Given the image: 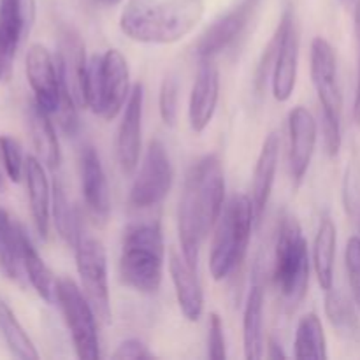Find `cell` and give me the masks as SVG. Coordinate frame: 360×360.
I'll list each match as a JSON object with an SVG mask.
<instances>
[{
  "mask_svg": "<svg viewBox=\"0 0 360 360\" xmlns=\"http://www.w3.org/2000/svg\"><path fill=\"white\" fill-rule=\"evenodd\" d=\"M165 243L158 221H134L123 231L120 278L132 290L153 295L164 280Z\"/></svg>",
  "mask_w": 360,
  "mask_h": 360,
  "instance_id": "obj_3",
  "label": "cell"
},
{
  "mask_svg": "<svg viewBox=\"0 0 360 360\" xmlns=\"http://www.w3.org/2000/svg\"><path fill=\"white\" fill-rule=\"evenodd\" d=\"M343 204L350 217L360 211V162L357 158L348 162L343 178Z\"/></svg>",
  "mask_w": 360,
  "mask_h": 360,
  "instance_id": "obj_35",
  "label": "cell"
},
{
  "mask_svg": "<svg viewBox=\"0 0 360 360\" xmlns=\"http://www.w3.org/2000/svg\"><path fill=\"white\" fill-rule=\"evenodd\" d=\"M0 336L4 338L13 357L21 360L39 359V352L34 341L30 340L23 326L18 322L14 311L4 299H0Z\"/></svg>",
  "mask_w": 360,
  "mask_h": 360,
  "instance_id": "obj_31",
  "label": "cell"
},
{
  "mask_svg": "<svg viewBox=\"0 0 360 360\" xmlns=\"http://www.w3.org/2000/svg\"><path fill=\"white\" fill-rule=\"evenodd\" d=\"M220 101V70L214 58H199L188 101V122L195 134H202L213 122Z\"/></svg>",
  "mask_w": 360,
  "mask_h": 360,
  "instance_id": "obj_17",
  "label": "cell"
},
{
  "mask_svg": "<svg viewBox=\"0 0 360 360\" xmlns=\"http://www.w3.org/2000/svg\"><path fill=\"white\" fill-rule=\"evenodd\" d=\"M225 207V171L220 157L206 155L190 167L178 207L181 253L192 267L207 234L217 227Z\"/></svg>",
  "mask_w": 360,
  "mask_h": 360,
  "instance_id": "obj_1",
  "label": "cell"
},
{
  "mask_svg": "<svg viewBox=\"0 0 360 360\" xmlns=\"http://www.w3.org/2000/svg\"><path fill=\"white\" fill-rule=\"evenodd\" d=\"M260 0H241L231 11L218 16L200 37L197 44L199 58H217L220 53L231 48L248 27Z\"/></svg>",
  "mask_w": 360,
  "mask_h": 360,
  "instance_id": "obj_15",
  "label": "cell"
},
{
  "mask_svg": "<svg viewBox=\"0 0 360 360\" xmlns=\"http://www.w3.org/2000/svg\"><path fill=\"white\" fill-rule=\"evenodd\" d=\"M21 260H23V269L27 274L28 283L34 287L39 297L46 302L55 301L56 294V280L53 276L51 269L46 266L44 259L39 255L37 248L32 243L30 236L25 229H21Z\"/></svg>",
  "mask_w": 360,
  "mask_h": 360,
  "instance_id": "obj_27",
  "label": "cell"
},
{
  "mask_svg": "<svg viewBox=\"0 0 360 360\" xmlns=\"http://www.w3.org/2000/svg\"><path fill=\"white\" fill-rule=\"evenodd\" d=\"M21 229L23 225L0 207V269L18 285L27 281L21 260Z\"/></svg>",
  "mask_w": 360,
  "mask_h": 360,
  "instance_id": "obj_25",
  "label": "cell"
},
{
  "mask_svg": "<svg viewBox=\"0 0 360 360\" xmlns=\"http://www.w3.org/2000/svg\"><path fill=\"white\" fill-rule=\"evenodd\" d=\"M55 301L58 302L65 326L70 333L74 350L81 360L101 359V340H98L97 313L84 295L83 288L77 287L70 278L56 280Z\"/></svg>",
  "mask_w": 360,
  "mask_h": 360,
  "instance_id": "obj_8",
  "label": "cell"
},
{
  "mask_svg": "<svg viewBox=\"0 0 360 360\" xmlns=\"http://www.w3.org/2000/svg\"><path fill=\"white\" fill-rule=\"evenodd\" d=\"M169 273L183 316L192 323L199 322L204 313V292L197 276V267L190 266L183 253L171 252Z\"/></svg>",
  "mask_w": 360,
  "mask_h": 360,
  "instance_id": "obj_23",
  "label": "cell"
},
{
  "mask_svg": "<svg viewBox=\"0 0 360 360\" xmlns=\"http://www.w3.org/2000/svg\"><path fill=\"white\" fill-rule=\"evenodd\" d=\"M25 72H27L28 84L34 91V101L53 116V112L58 108L63 86V76L56 56L53 58L46 46L32 44L25 58Z\"/></svg>",
  "mask_w": 360,
  "mask_h": 360,
  "instance_id": "obj_12",
  "label": "cell"
},
{
  "mask_svg": "<svg viewBox=\"0 0 360 360\" xmlns=\"http://www.w3.org/2000/svg\"><path fill=\"white\" fill-rule=\"evenodd\" d=\"M88 60L90 58H86L84 42L77 30L63 28L60 34L56 62H58L63 79H65L69 90L72 91L79 108H84V81H86Z\"/></svg>",
  "mask_w": 360,
  "mask_h": 360,
  "instance_id": "obj_21",
  "label": "cell"
},
{
  "mask_svg": "<svg viewBox=\"0 0 360 360\" xmlns=\"http://www.w3.org/2000/svg\"><path fill=\"white\" fill-rule=\"evenodd\" d=\"M266 357L271 359V360H285L288 357L287 354H285L283 347H281V343H278L274 338H271L269 341H267V352H266Z\"/></svg>",
  "mask_w": 360,
  "mask_h": 360,
  "instance_id": "obj_40",
  "label": "cell"
},
{
  "mask_svg": "<svg viewBox=\"0 0 360 360\" xmlns=\"http://www.w3.org/2000/svg\"><path fill=\"white\" fill-rule=\"evenodd\" d=\"M345 266H347L348 283H350L352 297L360 309V238L354 236L348 239L345 250Z\"/></svg>",
  "mask_w": 360,
  "mask_h": 360,
  "instance_id": "obj_36",
  "label": "cell"
},
{
  "mask_svg": "<svg viewBox=\"0 0 360 360\" xmlns=\"http://www.w3.org/2000/svg\"><path fill=\"white\" fill-rule=\"evenodd\" d=\"M281 151V136L280 132L273 130L264 139L262 148L257 157L255 169L252 176V188H250V199H252L253 211H255L257 227L262 221L264 213L269 204L271 193H273L274 179H276L278 164H280Z\"/></svg>",
  "mask_w": 360,
  "mask_h": 360,
  "instance_id": "obj_19",
  "label": "cell"
},
{
  "mask_svg": "<svg viewBox=\"0 0 360 360\" xmlns=\"http://www.w3.org/2000/svg\"><path fill=\"white\" fill-rule=\"evenodd\" d=\"M204 16V0H127L120 30L141 44H174Z\"/></svg>",
  "mask_w": 360,
  "mask_h": 360,
  "instance_id": "obj_2",
  "label": "cell"
},
{
  "mask_svg": "<svg viewBox=\"0 0 360 360\" xmlns=\"http://www.w3.org/2000/svg\"><path fill=\"white\" fill-rule=\"evenodd\" d=\"M4 190H6V178H4V174L0 172V193H2Z\"/></svg>",
  "mask_w": 360,
  "mask_h": 360,
  "instance_id": "obj_42",
  "label": "cell"
},
{
  "mask_svg": "<svg viewBox=\"0 0 360 360\" xmlns=\"http://www.w3.org/2000/svg\"><path fill=\"white\" fill-rule=\"evenodd\" d=\"M207 357L211 360L227 359L224 320L218 313H211L210 322H207Z\"/></svg>",
  "mask_w": 360,
  "mask_h": 360,
  "instance_id": "obj_37",
  "label": "cell"
},
{
  "mask_svg": "<svg viewBox=\"0 0 360 360\" xmlns=\"http://www.w3.org/2000/svg\"><path fill=\"white\" fill-rule=\"evenodd\" d=\"M174 183L171 155L160 139H151L144 151L141 169L130 188L129 200L136 210L157 207L169 195Z\"/></svg>",
  "mask_w": 360,
  "mask_h": 360,
  "instance_id": "obj_9",
  "label": "cell"
},
{
  "mask_svg": "<svg viewBox=\"0 0 360 360\" xmlns=\"http://www.w3.org/2000/svg\"><path fill=\"white\" fill-rule=\"evenodd\" d=\"M299 53H301V32H299L297 18L292 9L287 30H285L280 51H278L276 63H274L273 76H271L273 97L281 104L290 101V97L294 95L299 72Z\"/></svg>",
  "mask_w": 360,
  "mask_h": 360,
  "instance_id": "obj_18",
  "label": "cell"
},
{
  "mask_svg": "<svg viewBox=\"0 0 360 360\" xmlns=\"http://www.w3.org/2000/svg\"><path fill=\"white\" fill-rule=\"evenodd\" d=\"M115 360H150L155 359L153 352H150L148 345L137 338H130L120 343L116 352L112 354Z\"/></svg>",
  "mask_w": 360,
  "mask_h": 360,
  "instance_id": "obj_38",
  "label": "cell"
},
{
  "mask_svg": "<svg viewBox=\"0 0 360 360\" xmlns=\"http://www.w3.org/2000/svg\"><path fill=\"white\" fill-rule=\"evenodd\" d=\"M326 315L330 326L341 336L348 338V340H359L360 320L357 315V304L340 288L333 287L326 290Z\"/></svg>",
  "mask_w": 360,
  "mask_h": 360,
  "instance_id": "obj_29",
  "label": "cell"
},
{
  "mask_svg": "<svg viewBox=\"0 0 360 360\" xmlns=\"http://www.w3.org/2000/svg\"><path fill=\"white\" fill-rule=\"evenodd\" d=\"M264 302H266V288H264L262 273L259 267H255L246 297L245 313H243V347H245V359L248 360L262 359L266 350Z\"/></svg>",
  "mask_w": 360,
  "mask_h": 360,
  "instance_id": "obj_20",
  "label": "cell"
},
{
  "mask_svg": "<svg viewBox=\"0 0 360 360\" xmlns=\"http://www.w3.org/2000/svg\"><path fill=\"white\" fill-rule=\"evenodd\" d=\"M76 267L81 280V288L94 306L98 320L109 323L112 319L111 295H109L108 253L104 245L91 236H83L74 248Z\"/></svg>",
  "mask_w": 360,
  "mask_h": 360,
  "instance_id": "obj_10",
  "label": "cell"
},
{
  "mask_svg": "<svg viewBox=\"0 0 360 360\" xmlns=\"http://www.w3.org/2000/svg\"><path fill=\"white\" fill-rule=\"evenodd\" d=\"M309 271L311 260L308 241L297 218L288 214L278 229L273 269L274 287L288 311H294L304 301L309 287Z\"/></svg>",
  "mask_w": 360,
  "mask_h": 360,
  "instance_id": "obj_5",
  "label": "cell"
},
{
  "mask_svg": "<svg viewBox=\"0 0 360 360\" xmlns=\"http://www.w3.org/2000/svg\"><path fill=\"white\" fill-rule=\"evenodd\" d=\"M98 2H101L102 6H105V7H115V6H120L123 0H98Z\"/></svg>",
  "mask_w": 360,
  "mask_h": 360,
  "instance_id": "obj_41",
  "label": "cell"
},
{
  "mask_svg": "<svg viewBox=\"0 0 360 360\" xmlns=\"http://www.w3.org/2000/svg\"><path fill=\"white\" fill-rule=\"evenodd\" d=\"M294 357L297 360H326L329 357L326 330L316 313H308L299 320L294 341Z\"/></svg>",
  "mask_w": 360,
  "mask_h": 360,
  "instance_id": "obj_28",
  "label": "cell"
},
{
  "mask_svg": "<svg viewBox=\"0 0 360 360\" xmlns=\"http://www.w3.org/2000/svg\"><path fill=\"white\" fill-rule=\"evenodd\" d=\"M0 153H2L7 178L13 183H20L25 176V158L20 143L14 137L2 136L0 137Z\"/></svg>",
  "mask_w": 360,
  "mask_h": 360,
  "instance_id": "obj_34",
  "label": "cell"
},
{
  "mask_svg": "<svg viewBox=\"0 0 360 360\" xmlns=\"http://www.w3.org/2000/svg\"><path fill=\"white\" fill-rule=\"evenodd\" d=\"M290 13L292 7H287V9L283 11L276 28H274L273 35H271L269 42H267L266 48L262 49V55H260L259 62H257L255 72H253V91H255L257 97H262L264 91H266L267 83H269L271 76H273L274 63H276V56L278 51H280L281 41H283L285 30H287Z\"/></svg>",
  "mask_w": 360,
  "mask_h": 360,
  "instance_id": "obj_32",
  "label": "cell"
},
{
  "mask_svg": "<svg viewBox=\"0 0 360 360\" xmlns=\"http://www.w3.org/2000/svg\"><path fill=\"white\" fill-rule=\"evenodd\" d=\"M132 86L129 62L122 51L108 49L104 55L90 56L84 81V108L111 122L122 115Z\"/></svg>",
  "mask_w": 360,
  "mask_h": 360,
  "instance_id": "obj_6",
  "label": "cell"
},
{
  "mask_svg": "<svg viewBox=\"0 0 360 360\" xmlns=\"http://www.w3.org/2000/svg\"><path fill=\"white\" fill-rule=\"evenodd\" d=\"M253 229L255 211L250 195H234L224 207L217 224L210 252V273L214 281L231 278L245 262Z\"/></svg>",
  "mask_w": 360,
  "mask_h": 360,
  "instance_id": "obj_4",
  "label": "cell"
},
{
  "mask_svg": "<svg viewBox=\"0 0 360 360\" xmlns=\"http://www.w3.org/2000/svg\"><path fill=\"white\" fill-rule=\"evenodd\" d=\"M143 112L144 84L136 83L122 111V122L116 136V155H118L120 167L125 174H132L139 167L141 150H143Z\"/></svg>",
  "mask_w": 360,
  "mask_h": 360,
  "instance_id": "obj_13",
  "label": "cell"
},
{
  "mask_svg": "<svg viewBox=\"0 0 360 360\" xmlns=\"http://www.w3.org/2000/svg\"><path fill=\"white\" fill-rule=\"evenodd\" d=\"M27 123L37 157L48 169H53V171L58 169L60 162H62V151H60V143L55 127H53L51 115L44 111L37 102L32 101L27 109Z\"/></svg>",
  "mask_w": 360,
  "mask_h": 360,
  "instance_id": "obj_24",
  "label": "cell"
},
{
  "mask_svg": "<svg viewBox=\"0 0 360 360\" xmlns=\"http://www.w3.org/2000/svg\"><path fill=\"white\" fill-rule=\"evenodd\" d=\"M338 229L329 217L322 218L313 246V267L322 290L334 287V264H336Z\"/></svg>",
  "mask_w": 360,
  "mask_h": 360,
  "instance_id": "obj_26",
  "label": "cell"
},
{
  "mask_svg": "<svg viewBox=\"0 0 360 360\" xmlns=\"http://www.w3.org/2000/svg\"><path fill=\"white\" fill-rule=\"evenodd\" d=\"M354 27H355V41H357V55H359V72H357V86H355V98H354V120L360 125V0L355 4L354 14Z\"/></svg>",
  "mask_w": 360,
  "mask_h": 360,
  "instance_id": "obj_39",
  "label": "cell"
},
{
  "mask_svg": "<svg viewBox=\"0 0 360 360\" xmlns=\"http://www.w3.org/2000/svg\"><path fill=\"white\" fill-rule=\"evenodd\" d=\"M51 218L56 232L65 241V245L76 248L79 239L83 238V234H81V221L79 217H77L76 207L70 204L65 188H63L58 179H55V183H53Z\"/></svg>",
  "mask_w": 360,
  "mask_h": 360,
  "instance_id": "obj_30",
  "label": "cell"
},
{
  "mask_svg": "<svg viewBox=\"0 0 360 360\" xmlns=\"http://www.w3.org/2000/svg\"><path fill=\"white\" fill-rule=\"evenodd\" d=\"M359 238H360V211H359Z\"/></svg>",
  "mask_w": 360,
  "mask_h": 360,
  "instance_id": "obj_43",
  "label": "cell"
},
{
  "mask_svg": "<svg viewBox=\"0 0 360 360\" xmlns=\"http://www.w3.org/2000/svg\"><path fill=\"white\" fill-rule=\"evenodd\" d=\"M311 81L322 108V134L329 157H338L343 144V95L338 77V58L333 44L323 37L311 42Z\"/></svg>",
  "mask_w": 360,
  "mask_h": 360,
  "instance_id": "obj_7",
  "label": "cell"
},
{
  "mask_svg": "<svg viewBox=\"0 0 360 360\" xmlns=\"http://www.w3.org/2000/svg\"><path fill=\"white\" fill-rule=\"evenodd\" d=\"M79 174L88 214L97 225H105L111 217V192L101 155L90 144L81 150Z\"/></svg>",
  "mask_w": 360,
  "mask_h": 360,
  "instance_id": "obj_16",
  "label": "cell"
},
{
  "mask_svg": "<svg viewBox=\"0 0 360 360\" xmlns=\"http://www.w3.org/2000/svg\"><path fill=\"white\" fill-rule=\"evenodd\" d=\"M25 181H27L28 204H30L35 231L41 236V239L46 241L49 236V224H51L53 190L49 186L44 164L39 157L28 155L25 158Z\"/></svg>",
  "mask_w": 360,
  "mask_h": 360,
  "instance_id": "obj_22",
  "label": "cell"
},
{
  "mask_svg": "<svg viewBox=\"0 0 360 360\" xmlns=\"http://www.w3.org/2000/svg\"><path fill=\"white\" fill-rule=\"evenodd\" d=\"M178 102H179V83L176 76L169 74L162 79L160 94H158V112L164 125L174 127L178 122Z\"/></svg>",
  "mask_w": 360,
  "mask_h": 360,
  "instance_id": "obj_33",
  "label": "cell"
},
{
  "mask_svg": "<svg viewBox=\"0 0 360 360\" xmlns=\"http://www.w3.org/2000/svg\"><path fill=\"white\" fill-rule=\"evenodd\" d=\"M37 16L35 0H0V81L13 74L14 56Z\"/></svg>",
  "mask_w": 360,
  "mask_h": 360,
  "instance_id": "obj_11",
  "label": "cell"
},
{
  "mask_svg": "<svg viewBox=\"0 0 360 360\" xmlns=\"http://www.w3.org/2000/svg\"><path fill=\"white\" fill-rule=\"evenodd\" d=\"M288 167L290 178L295 188L301 186L315 155L316 139H319V125L316 120L304 105H295L288 112Z\"/></svg>",
  "mask_w": 360,
  "mask_h": 360,
  "instance_id": "obj_14",
  "label": "cell"
}]
</instances>
